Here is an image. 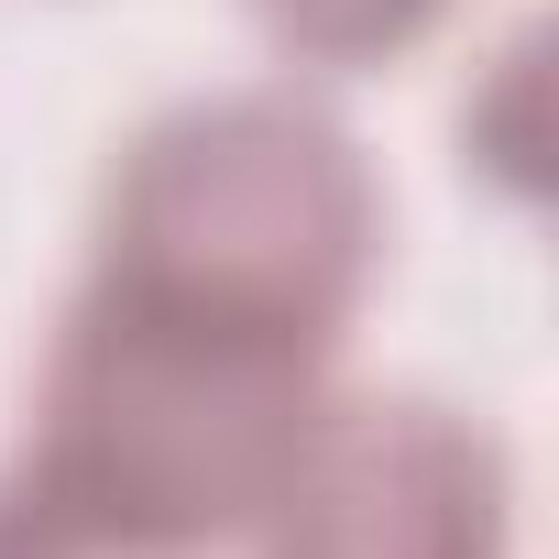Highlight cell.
Segmentation results:
<instances>
[{
	"label": "cell",
	"instance_id": "obj_3",
	"mask_svg": "<svg viewBox=\"0 0 559 559\" xmlns=\"http://www.w3.org/2000/svg\"><path fill=\"white\" fill-rule=\"evenodd\" d=\"M252 559H515V461L450 395H330Z\"/></svg>",
	"mask_w": 559,
	"mask_h": 559
},
{
	"label": "cell",
	"instance_id": "obj_1",
	"mask_svg": "<svg viewBox=\"0 0 559 559\" xmlns=\"http://www.w3.org/2000/svg\"><path fill=\"white\" fill-rule=\"evenodd\" d=\"M341 341L209 319L143 286H88L67 297L45 373H34V428L12 472L99 526L132 559H219L252 548L286 461L308 450Z\"/></svg>",
	"mask_w": 559,
	"mask_h": 559
},
{
	"label": "cell",
	"instance_id": "obj_5",
	"mask_svg": "<svg viewBox=\"0 0 559 559\" xmlns=\"http://www.w3.org/2000/svg\"><path fill=\"white\" fill-rule=\"evenodd\" d=\"M0 559H132V548H110L99 526H78L67 504H45L23 472H0Z\"/></svg>",
	"mask_w": 559,
	"mask_h": 559
},
{
	"label": "cell",
	"instance_id": "obj_4",
	"mask_svg": "<svg viewBox=\"0 0 559 559\" xmlns=\"http://www.w3.org/2000/svg\"><path fill=\"white\" fill-rule=\"evenodd\" d=\"M439 12H450V0H252L263 45L286 56V67H330V78H352V67H395Z\"/></svg>",
	"mask_w": 559,
	"mask_h": 559
},
{
	"label": "cell",
	"instance_id": "obj_2",
	"mask_svg": "<svg viewBox=\"0 0 559 559\" xmlns=\"http://www.w3.org/2000/svg\"><path fill=\"white\" fill-rule=\"evenodd\" d=\"M384 263V187L362 143L297 88H209L154 110L99 187L88 274L209 319L352 341Z\"/></svg>",
	"mask_w": 559,
	"mask_h": 559
}]
</instances>
